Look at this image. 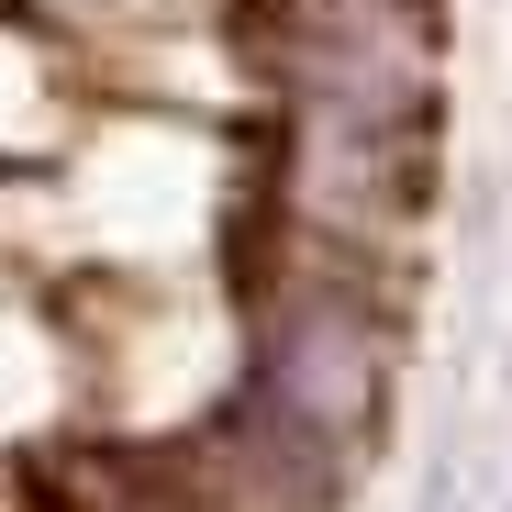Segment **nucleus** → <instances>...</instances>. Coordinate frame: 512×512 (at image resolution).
I'll use <instances>...</instances> for the list:
<instances>
[{"label": "nucleus", "mask_w": 512, "mask_h": 512, "mask_svg": "<svg viewBox=\"0 0 512 512\" xmlns=\"http://www.w3.org/2000/svg\"><path fill=\"white\" fill-rule=\"evenodd\" d=\"M501 512H512V501H501Z\"/></svg>", "instance_id": "nucleus-1"}]
</instances>
